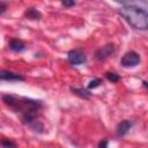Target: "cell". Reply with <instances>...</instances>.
Returning a JSON list of instances; mask_svg holds the SVG:
<instances>
[{"label":"cell","instance_id":"1","mask_svg":"<svg viewBox=\"0 0 148 148\" xmlns=\"http://www.w3.org/2000/svg\"><path fill=\"white\" fill-rule=\"evenodd\" d=\"M119 14L125 21L138 30L148 29V12L135 5H124L119 9Z\"/></svg>","mask_w":148,"mask_h":148},{"label":"cell","instance_id":"2","mask_svg":"<svg viewBox=\"0 0 148 148\" xmlns=\"http://www.w3.org/2000/svg\"><path fill=\"white\" fill-rule=\"evenodd\" d=\"M141 58H140V54L136 53L135 51H130V52H126L121 60H120V64L123 67L125 68H128V67H135L136 65H139Z\"/></svg>","mask_w":148,"mask_h":148},{"label":"cell","instance_id":"3","mask_svg":"<svg viewBox=\"0 0 148 148\" xmlns=\"http://www.w3.org/2000/svg\"><path fill=\"white\" fill-rule=\"evenodd\" d=\"M114 51H116V49H114L113 43H108L104 46H102L95 51V59L98 61H103V60L108 59L109 57H111L114 53Z\"/></svg>","mask_w":148,"mask_h":148},{"label":"cell","instance_id":"4","mask_svg":"<svg viewBox=\"0 0 148 148\" xmlns=\"http://www.w3.org/2000/svg\"><path fill=\"white\" fill-rule=\"evenodd\" d=\"M67 58L72 65H82L87 60L84 53L81 50H71L67 53Z\"/></svg>","mask_w":148,"mask_h":148},{"label":"cell","instance_id":"5","mask_svg":"<svg viewBox=\"0 0 148 148\" xmlns=\"http://www.w3.org/2000/svg\"><path fill=\"white\" fill-rule=\"evenodd\" d=\"M134 125V121L133 120H128V119H125L123 121H120L117 127H116V134L117 136H124L128 133V131L133 127Z\"/></svg>","mask_w":148,"mask_h":148},{"label":"cell","instance_id":"6","mask_svg":"<svg viewBox=\"0 0 148 148\" xmlns=\"http://www.w3.org/2000/svg\"><path fill=\"white\" fill-rule=\"evenodd\" d=\"M0 79L3 80V81H23L24 76L22 74H18V73H14V72H10V71L2 69L0 72Z\"/></svg>","mask_w":148,"mask_h":148},{"label":"cell","instance_id":"7","mask_svg":"<svg viewBox=\"0 0 148 148\" xmlns=\"http://www.w3.org/2000/svg\"><path fill=\"white\" fill-rule=\"evenodd\" d=\"M9 49L12 51H14V52H22V51H24L27 49V46H25L24 43H22L18 39H12L9 42Z\"/></svg>","mask_w":148,"mask_h":148},{"label":"cell","instance_id":"8","mask_svg":"<svg viewBox=\"0 0 148 148\" xmlns=\"http://www.w3.org/2000/svg\"><path fill=\"white\" fill-rule=\"evenodd\" d=\"M24 15H25V17H28L30 20H38V18L42 17V14L37 9H35V8H28L25 10Z\"/></svg>","mask_w":148,"mask_h":148},{"label":"cell","instance_id":"9","mask_svg":"<svg viewBox=\"0 0 148 148\" xmlns=\"http://www.w3.org/2000/svg\"><path fill=\"white\" fill-rule=\"evenodd\" d=\"M71 90L74 94H76V95H79V96H81L83 98H88L90 96V92L88 90H86V89H82V88H71Z\"/></svg>","mask_w":148,"mask_h":148},{"label":"cell","instance_id":"10","mask_svg":"<svg viewBox=\"0 0 148 148\" xmlns=\"http://www.w3.org/2000/svg\"><path fill=\"white\" fill-rule=\"evenodd\" d=\"M106 79H108L109 81H111V82H117V81L120 80L119 75L116 74V73H113V72H108V73H106Z\"/></svg>","mask_w":148,"mask_h":148},{"label":"cell","instance_id":"11","mask_svg":"<svg viewBox=\"0 0 148 148\" xmlns=\"http://www.w3.org/2000/svg\"><path fill=\"white\" fill-rule=\"evenodd\" d=\"M101 83H102V80H101V79H94V80H91V81L88 83V88H89V89L97 88Z\"/></svg>","mask_w":148,"mask_h":148},{"label":"cell","instance_id":"12","mask_svg":"<svg viewBox=\"0 0 148 148\" xmlns=\"http://www.w3.org/2000/svg\"><path fill=\"white\" fill-rule=\"evenodd\" d=\"M1 146H3V147H16V143L10 141V140H2Z\"/></svg>","mask_w":148,"mask_h":148},{"label":"cell","instance_id":"13","mask_svg":"<svg viewBox=\"0 0 148 148\" xmlns=\"http://www.w3.org/2000/svg\"><path fill=\"white\" fill-rule=\"evenodd\" d=\"M61 2H62V5H64L65 7H72V6H74V3H75L74 0H61Z\"/></svg>","mask_w":148,"mask_h":148},{"label":"cell","instance_id":"14","mask_svg":"<svg viewBox=\"0 0 148 148\" xmlns=\"http://www.w3.org/2000/svg\"><path fill=\"white\" fill-rule=\"evenodd\" d=\"M5 10H6V5H5V2H1V6H0V13L3 14Z\"/></svg>","mask_w":148,"mask_h":148},{"label":"cell","instance_id":"15","mask_svg":"<svg viewBox=\"0 0 148 148\" xmlns=\"http://www.w3.org/2000/svg\"><path fill=\"white\" fill-rule=\"evenodd\" d=\"M106 146H108V141H106V140L101 141V142L98 143V147H106Z\"/></svg>","mask_w":148,"mask_h":148},{"label":"cell","instance_id":"16","mask_svg":"<svg viewBox=\"0 0 148 148\" xmlns=\"http://www.w3.org/2000/svg\"><path fill=\"white\" fill-rule=\"evenodd\" d=\"M114 1H117V2H121V3H126V2H128V1H134V0H114Z\"/></svg>","mask_w":148,"mask_h":148},{"label":"cell","instance_id":"17","mask_svg":"<svg viewBox=\"0 0 148 148\" xmlns=\"http://www.w3.org/2000/svg\"><path fill=\"white\" fill-rule=\"evenodd\" d=\"M143 86H145L146 88H148V82H147V81H143Z\"/></svg>","mask_w":148,"mask_h":148}]
</instances>
